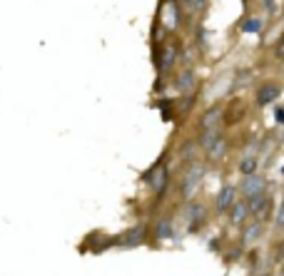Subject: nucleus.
Masks as SVG:
<instances>
[{
	"mask_svg": "<svg viewBox=\"0 0 284 276\" xmlns=\"http://www.w3.org/2000/svg\"><path fill=\"white\" fill-rule=\"evenodd\" d=\"M279 85H274V82H267V85H262L259 87V95H257V102L259 105H269V102H274L277 97H279Z\"/></svg>",
	"mask_w": 284,
	"mask_h": 276,
	"instance_id": "8",
	"label": "nucleus"
},
{
	"mask_svg": "<svg viewBox=\"0 0 284 276\" xmlns=\"http://www.w3.org/2000/svg\"><path fill=\"white\" fill-rule=\"evenodd\" d=\"M274 221H277V226H282V229H284V202H282V207H279V211H277V219H274Z\"/></svg>",
	"mask_w": 284,
	"mask_h": 276,
	"instance_id": "18",
	"label": "nucleus"
},
{
	"mask_svg": "<svg viewBox=\"0 0 284 276\" xmlns=\"http://www.w3.org/2000/svg\"><path fill=\"white\" fill-rule=\"evenodd\" d=\"M219 139H222V137H219V132H217V130H205V132L200 135V144H202L207 152H210V149H212Z\"/></svg>",
	"mask_w": 284,
	"mask_h": 276,
	"instance_id": "11",
	"label": "nucleus"
},
{
	"mask_svg": "<svg viewBox=\"0 0 284 276\" xmlns=\"http://www.w3.org/2000/svg\"><path fill=\"white\" fill-rule=\"evenodd\" d=\"M239 172H242L244 177L257 174V159H254V157H244V159H242V164H239Z\"/></svg>",
	"mask_w": 284,
	"mask_h": 276,
	"instance_id": "14",
	"label": "nucleus"
},
{
	"mask_svg": "<svg viewBox=\"0 0 284 276\" xmlns=\"http://www.w3.org/2000/svg\"><path fill=\"white\" fill-rule=\"evenodd\" d=\"M239 192L244 194V199H254V197H259V194H267V179H264L262 174H249V177L242 179Z\"/></svg>",
	"mask_w": 284,
	"mask_h": 276,
	"instance_id": "1",
	"label": "nucleus"
},
{
	"mask_svg": "<svg viewBox=\"0 0 284 276\" xmlns=\"http://www.w3.org/2000/svg\"><path fill=\"white\" fill-rule=\"evenodd\" d=\"M219 122H222V112H219V110H210V112L202 117V130H214Z\"/></svg>",
	"mask_w": 284,
	"mask_h": 276,
	"instance_id": "12",
	"label": "nucleus"
},
{
	"mask_svg": "<svg viewBox=\"0 0 284 276\" xmlns=\"http://www.w3.org/2000/svg\"><path fill=\"white\" fill-rule=\"evenodd\" d=\"M224 152H227V144H224V139H219V142L210 149V157H212V159H219V157H224Z\"/></svg>",
	"mask_w": 284,
	"mask_h": 276,
	"instance_id": "15",
	"label": "nucleus"
},
{
	"mask_svg": "<svg viewBox=\"0 0 284 276\" xmlns=\"http://www.w3.org/2000/svg\"><path fill=\"white\" fill-rule=\"evenodd\" d=\"M279 259H282V261H284V241H282V244H279Z\"/></svg>",
	"mask_w": 284,
	"mask_h": 276,
	"instance_id": "22",
	"label": "nucleus"
},
{
	"mask_svg": "<svg viewBox=\"0 0 284 276\" xmlns=\"http://www.w3.org/2000/svg\"><path fill=\"white\" fill-rule=\"evenodd\" d=\"M234 202H237V189L229 187V184H224V187L219 189L217 199H214V209H217V211H229V209L234 207Z\"/></svg>",
	"mask_w": 284,
	"mask_h": 276,
	"instance_id": "4",
	"label": "nucleus"
},
{
	"mask_svg": "<svg viewBox=\"0 0 284 276\" xmlns=\"http://www.w3.org/2000/svg\"><path fill=\"white\" fill-rule=\"evenodd\" d=\"M172 234H175V226H172V221H170V219L157 221V226H155V236H157V239H170Z\"/></svg>",
	"mask_w": 284,
	"mask_h": 276,
	"instance_id": "13",
	"label": "nucleus"
},
{
	"mask_svg": "<svg viewBox=\"0 0 284 276\" xmlns=\"http://www.w3.org/2000/svg\"><path fill=\"white\" fill-rule=\"evenodd\" d=\"M192 82H195V75H192V72H185V75H182V77H180V82H177V87H180V90H185V92H187V90H190V87H192Z\"/></svg>",
	"mask_w": 284,
	"mask_h": 276,
	"instance_id": "16",
	"label": "nucleus"
},
{
	"mask_svg": "<svg viewBox=\"0 0 284 276\" xmlns=\"http://www.w3.org/2000/svg\"><path fill=\"white\" fill-rule=\"evenodd\" d=\"M142 241H145V229L142 226H135V229H127L125 234H120L117 244L125 246V249H132V246H140Z\"/></svg>",
	"mask_w": 284,
	"mask_h": 276,
	"instance_id": "6",
	"label": "nucleus"
},
{
	"mask_svg": "<svg viewBox=\"0 0 284 276\" xmlns=\"http://www.w3.org/2000/svg\"><path fill=\"white\" fill-rule=\"evenodd\" d=\"M249 214H252V211H249V202H244V199H242V202H234V207L229 209V221L239 226V224L247 221Z\"/></svg>",
	"mask_w": 284,
	"mask_h": 276,
	"instance_id": "7",
	"label": "nucleus"
},
{
	"mask_svg": "<svg viewBox=\"0 0 284 276\" xmlns=\"http://www.w3.org/2000/svg\"><path fill=\"white\" fill-rule=\"evenodd\" d=\"M249 202V211H252V216L257 219V221H262V219H267L269 216V197L267 194H259V197H254V199H247Z\"/></svg>",
	"mask_w": 284,
	"mask_h": 276,
	"instance_id": "5",
	"label": "nucleus"
},
{
	"mask_svg": "<svg viewBox=\"0 0 284 276\" xmlns=\"http://www.w3.org/2000/svg\"><path fill=\"white\" fill-rule=\"evenodd\" d=\"M274 115H277V122H279V125H284V107H277V112H274Z\"/></svg>",
	"mask_w": 284,
	"mask_h": 276,
	"instance_id": "20",
	"label": "nucleus"
},
{
	"mask_svg": "<svg viewBox=\"0 0 284 276\" xmlns=\"http://www.w3.org/2000/svg\"><path fill=\"white\" fill-rule=\"evenodd\" d=\"M262 231H264L262 221H252V224H247V226H244V231H242V239H244V244H254V241L262 236Z\"/></svg>",
	"mask_w": 284,
	"mask_h": 276,
	"instance_id": "10",
	"label": "nucleus"
},
{
	"mask_svg": "<svg viewBox=\"0 0 284 276\" xmlns=\"http://www.w3.org/2000/svg\"><path fill=\"white\" fill-rule=\"evenodd\" d=\"M190 152H192V142H187V144L182 147V157H185V159H190V157H192Z\"/></svg>",
	"mask_w": 284,
	"mask_h": 276,
	"instance_id": "19",
	"label": "nucleus"
},
{
	"mask_svg": "<svg viewBox=\"0 0 284 276\" xmlns=\"http://www.w3.org/2000/svg\"><path fill=\"white\" fill-rule=\"evenodd\" d=\"M145 179H150V184H152L155 194H157V197H162V194H165V189H167V182H170V169H167V167H152V172H150Z\"/></svg>",
	"mask_w": 284,
	"mask_h": 276,
	"instance_id": "3",
	"label": "nucleus"
},
{
	"mask_svg": "<svg viewBox=\"0 0 284 276\" xmlns=\"http://www.w3.org/2000/svg\"><path fill=\"white\" fill-rule=\"evenodd\" d=\"M187 221H190V229H200V224L205 221V207L202 204H190L187 211H185Z\"/></svg>",
	"mask_w": 284,
	"mask_h": 276,
	"instance_id": "9",
	"label": "nucleus"
},
{
	"mask_svg": "<svg viewBox=\"0 0 284 276\" xmlns=\"http://www.w3.org/2000/svg\"><path fill=\"white\" fill-rule=\"evenodd\" d=\"M277 58H284V40L277 45Z\"/></svg>",
	"mask_w": 284,
	"mask_h": 276,
	"instance_id": "21",
	"label": "nucleus"
},
{
	"mask_svg": "<svg viewBox=\"0 0 284 276\" xmlns=\"http://www.w3.org/2000/svg\"><path fill=\"white\" fill-rule=\"evenodd\" d=\"M242 28H244L247 33H257V30H259V20H247Z\"/></svg>",
	"mask_w": 284,
	"mask_h": 276,
	"instance_id": "17",
	"label": "nucleus"
},
{
	"mask_svg": "<svg viewBox=\"0 0 284 276\" xmlns=\"http://www.w3.org/2000/svg\"><path fill=\"white\" fill-rule=\"evenodd\" d=\"M202 177H205V169H202L200 164H195V167L187 169V174H185V179H182V197H185V199H192V194H195L197 187L202 184Z\"/></svg>",
	"mask_w": 284,
	"mask_h": 276,
	"instance_id": "2",
	"label": "nucleus"
}]
</instances>
